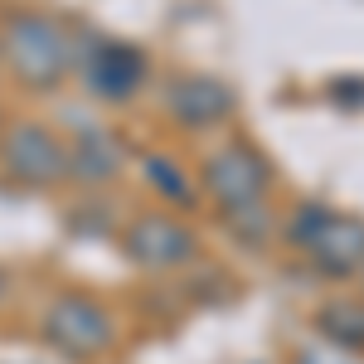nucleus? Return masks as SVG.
Segmentation results:
<instances>
[{
    "label": "nucleus",
    "instance_id": "6",
    "mask_svg": "<svg viewBox=\"0 0 364 364\" xmlns=\"http://www.w3.org/2000/svg\"><path fill=\"white\" fill-rule=\"evenodd\" d=\"M122 257L146 272H175L199 257V233L170 209H146L122 228Z\"/></svg>",
    "mask_w": 364,
    "mask_h": 364
},
{
    "label": "nucleus",
    "instance_id": "14",
    "mask_svg": "<svg viewBox=\"0 0 364 364\" xmlns=\"http://www.w3.org/2000/svg\"><path fill=\"white\" fill-rule=\"evenodd\" d=\"M5 132H10V127H5V117H0V141H5Z\"/></svg>",
    "mask_w": 364,
    "mask_h": 364
},
{
    "label": "nucleus",
    "instance_id": "10",
    "mask_svg": "<svg viewBox=\"0 0 364 364\" xmlns=\"http://www.w3.org/2000/svg\"><path fill=\"white\" fill-rule=\"evenodd\" d=\"M316 331L321 340H331L336 350L364 355V291L360 296H331L316 306Z\"/></svg>",
    "mask_w": 364,
    "mask_h": 364
},
{
    "label": "nucleus",
    "instance_id": "3",
    "mask_svg": "<svg viewBox=\"0 0 364 364\" xmlns=\"http://www.w3.org/2000/svg\"><path fill=\"white\" fill-rule=\"evenodd\" d=\"M39 340L63 360H97L117 345V316L92 291H54L39 311Z\"/></svg>",
    "mask_w": 364,
    "mask_h": 364
},
{
    "label": "nucleus",
    "instance_id": "9",
    "mask_svg": "<svg viewBox=\"0 0 364 364\" xmlns=\"http://www.w3.org/2000/svg\"><path fill=\"white\" fill-rule=\"evenodd\" d=\"M127 166V151L107 127H78V136L68 141V180H78L87 190L112 185Z\"/></svg>",
    "mask_w": 364,
    "mask_h": 364
},
{
    "label": "nucleus",
    "instance_id": "11",
    "mask_svg": "<svg viewBox=\"0 0 364 364\" xmlns=\"http://www.w3.org/2000/svg\"><path fill=\"white\" fill-rule=\"evenodd\" d=\"M141 175H146V185L161 195V204H170V209H190L195 195H199L195 175L180 170V161H175V156H161V151L141 156Z\"/></svg>",
    "mask_w": 364,
    "mask_h": 364
},
{
    "label": "nucleus",
    "instance_id": "5",
    "mask_svg": "<svg viewBox=\"0 0 364 364\" xmlns=\"http://www.w3.org/2000/svg\"><path fill=\"white\" fill-rule=\"evenodd\" d=\"M0 170L25 190H54L68 180V141L44 122H15L0 141Z\"/></svg>",
    "mask_w": 364,
    "mask_h": 364
},
{
    "label": "nucleus",
    "instance_id": "8",
    "mask_svg": "<svg viewBox=\"0 0 364 364\" xmlns=\"http://www.w3.org/2000/svg\"><path fill=\"white\" fill-rule=\"evenodd\" d=\"M166 112L190 132H209L238 112V97L228 83L209 78V73H175L166 83Z\"/></svg>",
    "mask_w": 364,
    "mask_h": 364
},
{
    "label": "nucleus",
    "instance_id": "7",
    "mask_svg": "<svg viewBox=\"0 0 364 364\" xmlns=\"http://www.w3.org/2000/svg\"><path fill=\"white\" fill-rule=\"evenodd\" d=\"M151 73V63L136 44H122V39H87L83 54H78V78L97 102H132Z\"/></svg>",
    "mask_w": 364,
    "mask_h": 364
},
{
    "label": "nucleus",
    "instance_id": "15",
    "mask_svg": "<svg viewBox=\"0 0 364 364\" xmlns=\"http://www.w3.org/2000/svg\"><path fill=\"white\" fill-rule=\"evenodd\" d=\"M360 291H364V272H360Z\"/></svg>",
    "mask_w": 364,
    "mask_h": 364
},
{
    "label": "nucleus",
    "instance_id": "12",
    "mask_svg": "<svg viewBox=\"0 0 364 364\" xmlns=\"http://www.w3.org/2000/svg\"><path fill=\"white\" fill-rule=\"evenodd\" d=\"M219 214H224L228 238H238V243H243V248H252V252H262L282 233L277 214L267 209V199H257V204H238V209H219Z\"/></svg>",
    "mask_w": 364,
    "mask_h": 364
},
{
    "label": "nucleus",
    "instance_id": "2",
    "mask_svg": "<svg viewBox=\"0 0 364 364\" xmlns=\"http://www.w3.org/2000/svg\"><path fill=\"white\" fill-rule=\"evenodd\" d=\"M282 238L331 282L364 272V219L360 214H340L331 204H296L282 219Z\"/></svg>",
    "mask_w": 364,
    "mask_h": 364
},
{
    "label": "nucleus",
    "instance_id": "13",
    "mask_svg": "<svg viewBox=\"0 0 364 364\" xmlns=\"http://www.w3.org/2000/svg\"><path fill=\"white\" fill-rule=\"evenodd\" d=\"M5 287H10V277H5V267H0V301H5Z\"/></svg>",
    "mask_w": 364,
    "mask_h": 364
},
{
    "label": "nucleus",
    "instance_id": "16",
    "mask_svg": "<svg viewBox=\"0 0 364 364\" xmlns=\"http://www.w3.org/2000/svg\"><path fill=\"white\" fill-rule=\"evenodd\" d=\"M0 63H5V58H0Z\"/></svg>",
    "mask_w": 364,
    "mask_h": 364
},
{
    "label": "nucleus",
    "instance_id": "1",
    "mask_svg": "<svg viewBox=\"0 0 364 364\" xmlns=\"http://www.w3.org/2000/svg\"><path fill=\"white\" fill-rule=\"evenodd\" d=\"M0 58L10 78L29 92H58L78 68V44L58 15L44 10H10L0 25Z\"/></svg>",
    "mask_w": 364,
    "mask_h": 364
},
{
    "label": "nucleus",
    "instance_id": "4",
    "mask_svg": "<svg viewBox=\"0 0 364 364\" xmlns=\"http://www.w3.org/2000/svg\"><path fill=\"white\" fill-rule=\"evenodd\" d=\"M199 190L214 199L219 209L257 204L272 190V161L252 146V141H224L219 151L204 156L199 166Z\"/></svg>",
    "mask_w": 364,
    "mask_h": 364
}]
</instances>
